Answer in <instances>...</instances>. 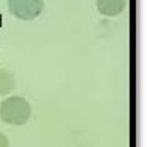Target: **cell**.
<instances>
[{
    "instance_id": "1",
    "label": "cell",
    "mask_w": 150,
    "mask_h": 147,
    "mask_svg": "<svg viewBox=\"0 0 150 147\" xmlns=\"http://www.w3.org/2000/svg\"><path fill=\"white\" fill-rule=\"evenodd\" d=\"M31 107L23 97L13 96L5 99L0 105V119L9 125H22L30 119Z\"/></svg>"
},
{
    "instance_id": "2",
    "label": "cell",
    "mask_w": 150,
    "mask_h": 147,
    "mask_svg": "<svg viewBox=\"0 0 150 147\" xmlns=\"http://www.w3.org/2000/svg\"><path fill=\"white\" fill-rule=\"evenodd\" d=\"M44 0H8V11L21 21H33L41 16Z\"/></svg>"
},
{
    "instance_id": "3",
    "label": "cell",
    "mask_w": 150,
    "mask_h": 147,
    "mask_svg": "<svg viewBox=\"0 0 150 147\" xmlns=\"http://www.w3.org/2000/svg\"><path fill=\"white\" fill-rule=\"evenodd\" d=\"M127 0H96V6L98 13L108 17H114L125 9Z\"/></svg>"
},
{
    "instance_id": "4",
    "label": "cell",
    "mask_w": 150,
    "mask_h": 147,
    "mask_svg": "<svg viewBox=\"0 0 150 147\" xmlns=\"http://www.w3.org/2000/svg\"><path fill=\"white\" fill-rule=\"evenodd\" d=\"M16 88V78L9 69L0 67V96H6Z\"/></svg>"
},
{
    "instance_id": "5",
    "label": "cell",
    "mask_w": 150,
    "mask_h": 147,
    "mask_svg": "<svg viewBox=\"0 0 150 147\" xmlns=\"http://www.w3.org/2000/svg\"><path fill=\"white\" fill-rule=\"evenodd\" d=\"M0 147H9V141L2 131H0Z\"/></svg>"
}]
</instances>
